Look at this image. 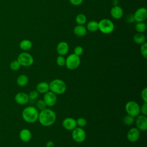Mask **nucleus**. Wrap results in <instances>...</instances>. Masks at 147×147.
<instances>
[{
	"instance_id": "obj_5",
	"label": "nucleus",
	"mask_w": 147,
	"mask_h": 147,
	"mask_svg": "<svg viewBox=\"0 0 147 147\" xmlns=\"http://www.w3.org/2000/svg\"><path fill=\"white\" fill-rule=\"evenodd\" d=\"M80 64V59L79 56L74 53L69 55L65 59V64L67 68L70 70H74L78 68Z\"/></svg>"
},
{
	"instance_id": "obj_13",
	"label": "nucleus",
	"mask_w": 147,
	"mask_h": 147,
	"mask_svg": "<svg viewBox=\"0 0 147 147\" xmlns=\"http://www.w3.org/2000/svg\"><path fill=\"white\" fill-rule=\"evenodd\" d=\"M62 126L65 130L72 131L77 126L76 119L72 117H67L62 121Z\"/></svg>"
},
{
	"instance_id": "obj_23",
	"label": "nucleus",
	"mask_w": 147,
	"mask_h": 147,
	"mask_svg": "<svg viewBox=\"0 0 147 147\" xmlns=\"http://www.w3.org/2000/svg\"><path fill=\"white\" fill-rule=\"evenodd\" d=\"M98 28H99L98 22H97L96 21H94V20L89 21L87 23V26H86L87 30H88V31L91 32H96V30H98Z\"/></svg>"
},
{
	"instance_id": "obj_36",
	"label": "nucleus",
	"mask_w": 147,
	"mask_h": 147,
	"mask_svg": "<svg viewBox=\"0 0 147 147\" xmlns=\"http://www.w3.org/2000/svg\"><path fill=\"white\" fill-rule=\"evenodd\" d=\"M83 0H69L70 3L74 6H79L83 3Z\"/></svg>"
},
{
	"instance_id": "obj_3",
	"label": "nucleus",
	"mask_w": 147,
	"mask_h": 147,
	"mask_svg": "<svg viewBox=\"0 0 147 147\" xmlns=\"http://www.w3.org/2000/svg\"><path fill=\"white\" fill-rule=\"evenodd\" d=\"M49 90L56 95H61L67 90L65 83L60 79H55L52 80L49 84Z\"/></svg>"
},
{
	"instance_id": "obj_31",
	"label": "nucleus",
	"mask_w": 147,
	"mask_h": 147,
	"mask_svg": "<svg viewBox=\"0 0 147 147\" xmlns=\"http://www.w3.org/2000/svg\"><path fill=\"white\" fill-rule=\"evenodd\" d=\"M56 63L59 67H63L65 64V58L64 56L59 55L56 59Z\"/></svg>"
},
{
	"instance_id": "obj_29",
	"label": "nucleus",
	"mask_w": 147,
	"mask_h": 147,
	"mask_svg": "<svg viewBox=\"0 0 147 147\" xmlns=\"http://www.w3.org/2000/svg\"><path fill=\"white\" fill-rule=\"evenodd\" d=\"M140 52L141 55L145 59L147 58V44L146 42L141 44V46L140 47Z\"/></svg>"
},
{
	"instance_id": "obj_18",
	"label": "nucleus",
	"mask_w": 147,
	"mask_h": 147,
	"mask_svg": "<svg viewBox=\"0 0 147 147\" xmlns=\"http://www.w3.org/2000/svg\"><path fill=\"white\" fill-rule=\"evenodd\" d=\"M49 84L45 82H41L38 83L36 86V91L39 94H45L49 91Z\"/></svg>"
},
{
	"instance_id": "obj_20",
	"label": "nucleus",
	"mask_w": 147,
	"mask_h": 147,
	"mask_svg": "<svg viewBox=\"0 0 147 147\" xmlns=\"http://www.w3.org/2000/svg\"><path fill=\"white\" fill-rule=\"evenodd\" d=\"M29 82L28 77L25 74H21L19 75L17 79L16 82L18 86L24 87L27 85Z\"/></svg>"
},
{
	"instance_id": "obj_26",
	"label": "nucleus",
	"mask_w": 147,
	"mask_h": 147,
	"mask_svg": "<svg viewBox=\"0 0 147 147\" xmlns=\"http://www.w3.org/2000/svg\"><path fill=\"white\" fill-rule=\"evenodd\" d=\"M134 118L135 117H133V116L127 114L124 117L123 119V122L126 125H127V126L131 125L134 123V121H135Z\"/></svg>"
},
{
	"instance_id": "obj_25",
	"label": "nucleus",
	"mask_w": 147,
	"mask_h": 147,
	"mask_svg": "<svg viewBox=\"0 0 147 147\" xmlns=\"http://www.w3.org/2000/svg\"><path fill=\"white\" fill-rule=\"evenodd\" d=\"M136 30L138 33H143L146 30V25L144 22H137L136 25Z\"/></svg>"
},
{
	"instance_id": "obj_24",
	"label": "nucleus",
	"mask_w": 147,
	"mask_h": 147,
	"mask_svg": "<svg viewBox=\"0 0 147 147\" xmlns=\"http://www.w3.org/2000/svg\"><path fill=\"white\" fill-rule=\"evenodd\" d=\"M76 22L78 24V25H83L87 21V18L86 16L82 13L78 14L76 17Z\"/></svg>"
},
{
	"instance_id": "obj_17",
	"label": "nucleus",
	"mask_w": 147,
	"mask_h": 147,
	"mask_svg": "<svg viewBox=\"0 0 147 147\" xmlns=\"http://www.w3.org/2000/svg\"><path fill=\"white\" fill-rule=\"evenodd\" d=\"M32 132L28 129H22L19 133L20 139L24 142H29L32 138Z\"/></svg>"
},
{
	"instance_id": "obj_37",
	"label": "nucleus",
	"mask_w": 147,
	"mask_h": 147,
	"mask_svg": "<svg viewBox=\"0 0 147 147\" xmlns=\"http://www.w3.org/2000/svg\"><path fill=\"white\" fill-rule=\"evenodd\" d=\"M126 18H127V20L128 22H133V21H134V16H133V15L131 14H130L129 15H128V16H127V17Z\"/></svg>"
},
{
	"instance_id": "obj_28",
	"label": "nucleus",
	"mask_w": 147,
	"mask_h": 147,
	"mask_svg": "<svg viewBox=\"0 0 147 147\" xmlns=\"http://www.w3.org/2000/svg\"><path fill=\"white\" fill-rule=\"evenodd\" d=\"M20 67L21 65L17 60L12 61L10 64V68L13 71H17L20 68Z\"/></svg>"
},
{
	"instance_id": "obj_32",
	"label": "nucleus",
	"mask_w": 147,
	"mask_h": 147,
	"mask_svg": "<svg viewBox=\"0 0 147 147\" xmlns=\"http://www.w3.org/2000/svg\"><path fill=\"white\" fill-rule=\"evenodd\" d=\"M39 95V93L36 90H33L31 91L28 94V96L29 98V100H35L36 99Z\"/></svg>"
},
{
	"instance_id": "obj_35",
	"label": "nucleus",
	"mask_w": 147,
	"mask_h": 147,
	"mask_svg": "<svg viewBox=\"0 0 147 147\" xmlns=\"http://www.w3.org/2000/svg\"><path fill=\"white\" fill-rule=\"evenodd\" d=\"M140 113L142 115H146L147 114V102H144L142 105L140 107Z\"/></svg>"
},
{
	"instance_id": "obj_22",
	"label": "nucleus",
	"mask_w": 147,
	"mask_h": 147,
	"mask_svg": "<svg viewBox=\"0 0 147 147\" xmlns=\"http://www.w3.org/2000/svg\"><path fill=\"white\" fill-rule=\"evenodd\" d=\"M134 41L138 44H142L146 42V37L142 33H137L133 37Z\"/></svg>"
},
{
	"instance_id": "obj_7",
	"label": "nucleus",
	"mask_w": 147,
	"mask_h": 147,
	"mask_svg": "<svg viewBox=\"0 0 147 147\" xmlns=\"http://www.w3.org/2000/svg\"><path fill=\"white\" fill-rule=\"evenodd\" d=\"M17 60L19 62L21 66L29 67L33 64L34 59L33 56L26 52H21L18 56Z\"/></svg>"
},
{
	"instance_id": "obj_34",
	"label": "nucleus",
	"mask_w": 147,
	"mask_h": 147,
	"mask_svg": "<svg viewBox=\"0 0 147 147\" xmlns=\"http://www.w3.org/2000/svg\"><path fill=\"white\" fill-rule=\"evenodd\" d=\"M141 96L144 102H147V88L145 87L141 92Z\"/></svg>"
},
{
	"instance_id": "obj_33",
	"label": "nucleus",
	"mask_w": 147,
	"mask_h": 147,
	"mask_svg": "<svg viewBox=\"0 0 147 147\" xmlns=\"http://www.w3.org/2000/svg\"><path fill=\"white\" fill-rule=\"evenodd\" d=\"M83 53V48L81 46H76L74 49V54L80 56Z\"/></svg>"
},
{
	"instance_id": "obj_19",
	"label": "nucleus",
	"mask_w": 147,
	"mask_h": 147,
	"mask_svg": "<svg viewBox=\"0 0 147 147\" xmlns=\"http://www.w3.org/2000/svg\"><path fill=\"white\" fill-rule=\"evenodd\" d=\"M74 33L78 37H83L86 34L87 29L84 25H78L74 28Z\"/></svg>"
},
{
	"instance_id": "obj_30",
	"label": "nucleus",
	"mask_w": 147,
	"mask_h": 147,
	"mask_svg": "<svg viewBox=\"0 0 147 147\" xmlns=\"http://www.w3.org/2000/svg\"><path fill=\"white\" fill-rule=\"evenodd\" d=\"M36 108L37 109V110H39L40 111L47 108V105L43 99H40L37 100L36 103Z\"/></svg>"
},
{
	"instance_id": "obj_39",
	"label": "nucleus",
	"mask_w": 147,
	"mask_h": 147,
	"mask_svg": "<svg viewBox=\"0 0 147 147\" xmlns=\"http://www.w3.org/2000/svg\"><path fill=\"white\" fill-rule=\"evenodd\" d=\"M91 1H92V0H91Z\"/></svg>"
},
{
	"instance_id": "obj_1",
	"label": "nucleus",
	"mask_w": 147,
	"mask_h": 147,
	"mask_svg": "<svg viewBox=\"0 0 147 147\" xmlns=\"http://www.w3.org/2000/svg\"><path fill=\"white\" fill-rule=\"evenodd\" d=\"M38 120L41 125L46 127L51 126L56 120V114L53 110L46 108L39 112Z\"/></svg>"
},
{
	"instance_id": "obj_14",
	"label": "nucleus",
	"mask_w": 147,
	"mask_h": 147,
	"mask_svg": "<svg viewBox=\"0 0 147 147\" xmlns=\"http://www.w3.org/2000/svg\"><path fill=\"white\" fill-rule=\"evenodd\" d=\"M15 101L19 105H23L26 104L29 100V98L28 96V94L24 92H20L16 94L14 96Z\"/></svg>"
},
{
	"instance_id": "obj_4",
	"label": "nucleus",
	"mask_w": 147,
	"mask_h": 147,
	"mask_svg": "<svg viewBox=\"0 0 147 147\" xmlns=\"http://www.w3.org/2000/svg\"><path fill=\"white\" fill-rule=\"evenodd\" d=\"M98 30L105 34H110L114 30V23L107 18H103L98 22Z\"/></svg>"
},
{
	"instance_id": "obj_11",
	"label": "nucleus",
	"mask_w": 147,
	"mask_h": 147,
	"mask_svg": "<svg viewBox=\"0 0 147 147\" xmlns=\"http://www.w3.org/2000/svg\"><path fill=\"white\" fill-rule=\"evenodd\" d=\"M134 21L137 22H144L147 17V10L145 7H140L133 14Z\"/></svg>"
},
{
	"instance_id": "obj_15",
	"label": "nucleus",
	"mask_w": 147,
	"mask_h": 147,
	"mask_svg": "<svg viewBox=\"0 0 147 147\" xmlns=\"http://www.w3.org/2000/svg\"><path fill=\"white\" fill-rule=\"evenodd\" d=\"M57 53L60 56H64L67 55L69 51V45L67 42L65 41L60 42L56 48Z\"/></svg>"
},
{
	"instance_id": "obj_2",
	"label": "nucleus",
	"mask_w": 147,
	"mask_h": 147,
	"mask_svg": "<svg viewBox=\"0 0 147 147\" xmlns=\"http://www.w3.org/2000/svg\"><path fill=\"white\" fill-rule=\"evenodd\" d=\"M38 110L34 106H28L25 107L22 112V117L27 123H33L38 120Z\"/></svg>"
},
{
	"instance_id": "obj_16",
	"label": "nucleus",
	"mask_w": 147,
	"mask_h": 147,
	"mask_svg": "<svg viewBox=\"0 0 147 147\" xmlns=\"http://www.w3.org/2000/svg\"><path fill=\"white\" fill-rule=\"evenodd\" d=\"M123 11L121 7L118 5L114 6L110 10V14L113 18L116 20L121 18L123 16Z\"/></svg>"
},
{
	"instance_id": "obj_21",
	"label": "nucleus",
	"mask_w": 147,
	"mask_h": 147,
	"mask_svg": "<svg viewBox=\"0 0 147 147\" xmlns=\"http://www.w3.org/2000/svg\"><path fill=\"white\" fill-rule=\"evenodd\" d=\"M32 47V43L29 40L25 39L22 40L20 43V48L23 51L30 50Z\"/></svg>"
},
{
	"instance_id": "obj_8",
	"label": "nucleus",
	"mask_w": 147,
	"mask_h": 147,
	"mask_svg": "<svg viewBox=\"0 0 147 147\" xmlns=\"http://www.w3.org/2000/svg\"><path fill=\"white\" fill-rule=\"evenodd\" d=\"M72 138L78 143H81L85 141L86 138V133L82 127H76L72 130Z\"/></svg>"
},
{
	"instance_id": "obj_6",
	"label": "nucleus",
	"mask_w": 147,
	"mask_h": 147,
	"mask_svg": "<svg viewBox=\"0 0 147 147\" xmlns=\"http://www.w3.org/2000/svg\"><path fill=\"white\" fill-rule=\"evenodd\" d=\"M125 110L127 114L136 117L140 114V106L137 102L130 100L127 102L125 105Z\"/></svg>"
},
{
	"instance_id": "obj_9",
	"label": "nucleus",
	"mask_w": 147,
	"mask_h": 147,
	"mask_svg": "<svg viewBox=\"0 0 147 147\" xmlns=\"http://www.w3.org/2000/svg\"><path fill=\"white\" fill-rule=\"evenodd\" d=\"M136 127L140 130L145 131L147 130V118L144 115H138L135 119Z\"/></svg>"
},
{
	"instance_id": "obj_38",
	"label": "nucleus",
	"mask_w": 147,
	"mask_h": 147,
	"mask_svg": "<svg viewBox=\"0 0 147 147\" xmlns=\"http://www.w3.org/2000/svg\"><path fill=\"white\" fill-rule=\"evenodd\" d=\"M55 144L52 141H49L46 144V147H54Z\"/></svg>"
},
{
	"instance_id": "obj_27",
	"label": "nucleus",
	"mask_w": 147,
	"mask_h": 147,
	"mask_svg": "<svg viewBox=\"0 0 147 147\" xmlns=\"http://www.w3.org/2000/svg\"><path fill=\"white\" fill-rule=\"evenodd\" d=\"M76 125L77 126H78V127H84L86 126L87 125V120L83 118V117H79L76 120Z\"/></svg>"
},
{
	"instance_id": "obj_10",
	"label": "nucleus",
	"mask_w": 147,
	"mask_h": 147,
	"mask_svg": "<svg viewBox=\"0 0 147 147\" xmlns=\"http://www.w3.org/2000/svg\"><path fill=\"white\" fill-rule=\"evenodd\" d=\"M43 100L47 106L53 107L55 106L57 102L56 95L52 91H48L44 94Z\"/></svg>"
},
{
	"instance_id": "obj_12",
	"label": "nucleus",
	"mask_w": 147,
	"mask_h": 147,
	"mask_svg": "<svg viewBox=\"0 0 147 147\" xmlns=\"http://www.w3.org/2000/svg\"><path fill=\"white\" fill-rule=\"evenodd\" d=\"M127 139L131 142H135L138 140L140 137V131L136 127H132L127 133Z\"/></svg>"
}]
</instances>
